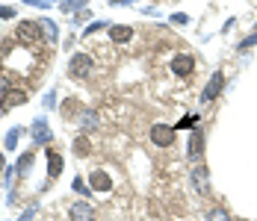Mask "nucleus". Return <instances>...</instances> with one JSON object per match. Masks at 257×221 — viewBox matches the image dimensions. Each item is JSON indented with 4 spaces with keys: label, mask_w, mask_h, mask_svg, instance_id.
I'll use <instances>...</instances> for the list:
<instances>
[{
    "label": "nucleus",
    "mask_w": 257,
    "mask_h": 221,
    "mask_svg": "<svg viewBox=\"0 0 257 221\" xmlns=\"http://www.w3.org/2000/svg\"><path fill=\"white\" fill-rule=\"evenodd\" d=\"M207 221H230V216H228V210L219 207V210H213V213L207 216Z\"/></svg>",
    "instance_id": "f3484780"
},
{
    "label": "nucleus",
    "mask_w": 257,
    "mask_h": 221,
    "mask_svg": "<svg viewBox=\"0 0 257 221\" xmlns=\"http://www.w3.org/2000/svg\"><path fill=\"white\" fill-rule=\"evenodd\" d=\"M3 165H6V157H3V154H0V171H3Z\"/></svg>",
    "instance_id": "b1692460"
},
{
    "label": "nucleus",
    "mask_w": 257,
    "mask_h": 221,
    "mask_svg": "<svg viewBox=\"0 0 257 221\" xmlns=\"http://www.w3.org/2000/svg\"><path fill=\"white\" fill-rule=\"evenodd\" d=\"M42 32H48V38H56V27H54L50 21H44V24H42Z\"/></svg>",
    "instance_id": "6ab92c4d"
},
{
    "label": "nucleus",
    "mask_w": 257,
    "mask_h": 221,
    "mask_svg": "<svg viewBox=\"0 0 257 221\" xmlns=\"http://www.w3.org/2000/svg\"><path fill=\"white\" fill-rule=\"evenodd\" d=\"M151 142L160 145V148H168L174 142V127H166V124H154L151 127Z\"/></svg>",
    "instance_id": "20e7f679"
},
{
    "label": "nucleus",
    "mask_w": 257,
    "mask_h": 221,
    "mask_svg": "<svg viewBox=\"0 0 257 221\" xmlns=\"http://www.w3.org/2000/svg\"><path fill=\"white\" fill-rule=\"evenodd\" d=\"M222 86H225V74H222V71H216V74L210 77V83H207V89H204L201 100H213V97H219Z\"/></svg>",
    "instance_id": "423d86ee"
},
{
    "label": "nucleus",
    "mask_w": 257,
    "mask_h": 221,
    "mask_svg": "<svg viewBox=\"0 0 257 221\" xmlns=\"http://www.w3.org/2000/svg\"><path fill=\"white\" fill-rule=\"evenodd\" d=\"M192 183H195V189L201 192V195L210 192V171H207L204 165H198V168L192 171Z\"/></svg>",
    "instance_id": "6e6552de"
},
{
    "label": "nucleus",
    "mask_w": 257,
    "mask_h": 221,
    "mask_svg": "<svg viewBox=\"0 0 257 221\" xmlns=\"http://www.w3.org/2000/svg\"><path fill=\"white\" fill-rule=\"evenodd\" d=\"M172 21H174V24H190V15H184V12H178V15H172Z\"/></svg>",
    "instance_id": "aec40b11"
},
{
    "label": "nucleus",
    "mask_w": 257,
    "mask_h": 221,
    "mask_svg": "<svg viewBox=\"0 0 257 221\" xmlns=\"http://www.w3.org/2000/svg\"><path fill=\"white\" fill-rule=\"evenodd\" d=\"M6 92H9V89H6V77H0V97L6 95Z\"/></svg>",
    "instance_id": "5701e85b"
},
{
    "label": "nucleus",
    "mask_w": 257,
    "mask_h": 221,
    "mask_svg": "<svg viewBox=\"0 0 257 221\" xmlns=\"http://www.w3.org/2000/svg\"><path fill=\"white\" fill-rule=\"evenodd\" d=\"M195 68V59L190 56V53H180V56H174L172 59V71L178 74V77H190Z\"/></svg>",
    "instance_id": "39448f33"
},
{
    "label": "nucleus",
    "mask_w": 257,
    "mask_h": 221,
    "mask_svg": "<svg viewBox=\"0 0 257 221\" xmlns=\"http://www.w3.org/2000/svg\"><path fill=\"white\" fill-rule=\"evenodd\" d=\"M60 171H62V157L50 151V154H48V174H50V180H56Z\"/></svg>",
    "instance_id": "f8f14e48"
},
{
    "label": "nucleus",
    "mask_w": 257,
    "mask_h": 221,
    "mask_svg": "<svg viewBox=\"0 0 257 221\" xmlns=\"http://www.w3.org/2000/svg\"><path fill=\"white\" fill-rule=\"evenodd\" d=\"M92 216H95L92 204H86V201L71 204V219H74V221H92Z\"/></svg>",
    "instance_id": "0eeeda50"
},
{
    "label": "nucleus",
    "mask_w": 257,
    "mask_h": 221,
    "mask_svg": "<svg viewBox=\"0 0 257 221\" xmlns=\"http://www.w3.org/2000/svg\"><path fill=\"white\" fill-rule=\"evenodd\" d=\"M36 142H38V145H42V142H50V130H48V124H42V121L36 124Z\"/></svg>",
    "instance_id": "2eb2a0df"
},
{
    "label": "nucleus",
    "mask_w": 257,
    "mask_h": 221,
    "mask_svg": "<svg viewBox=\"0 0 257 221\" xmlns=\"http://www.w3.org/2000/svg\"><path fill=\"white\" fill-rule=\"evenodd\" d=\"M21 103H27V92H21V89H9L6 95L0 97V115L9 112V109H15V106H21Z\"/></svg>",
    "instance_id": "f03ea898"
},
{
    "label": "nucleus",
    "mask_w": 257,
    "mask_h": 221,
    "mask_svg": "<svg viewBox=\"0 0 257 221\" xmlns=\"http://www.w3.org/2000/svg\"><path fill=\"white\" fill-rule=\"evenodd\" d=\"M89 183H92V189H95V192H110V186H112V180H110V174H106V171H95Z\"/></svg>",
    "instance_id": "9d476101"
},
{
    "label": "nucleus",
    "mask_w": 257,
    "mask_h": 221,
    "mask_svg": "<svg viewBox=\"0 0 257 221\" xmlns=\"http://www.w3.org/2000/svg\"><path fill=\"white\" fill-rule=\"evenodd\" d=\"M74 154H77V157H89V154H92V142H89L86 133L74 139Z\"/></svg>",
    "instance_id": "ddd939ff"
},
{
    "label": "nucleus",
    "mask_w": 257,
    "mask_h": 221,
    "mask_svg": "<svg viewBox=\"0 0 257 221\" xmlns=\"http://www.w3.org/2000/svg\"><path fill=\"white\" fill-rule=\"evenodd\" d=\"M15 15V9H9V6H0V18H12Z\"/></svg>",
    "instance_id": "412c9836"
},
{
    "label": "nucleus",
    "mask_w": 257,
    "mask_h": 221,
    "mask_svg": "<svg viewBox=\"0 0 257 221\" xmlns=\"http://www.w3.org/2000/svg\"><path fill=\"white\" fill-rule=\"evenodd\" d=\"M110 38L116 41V44H124L133 38V30L130 27H122V24H116V27H110Z\"/></svg>",
    "instance_id": "9b49d317"
},
{
    "label": "nucleus",
    "mask_w": 257,
    "mask_h": 221,
    "mask_svg": "<svg viewBox=\"0 0 257 221\" xmlns=\"http://www.w3.org/2000/svg\"><path fill=\"white\" fill-rule=\"evenodd\" d=\"M15 32H18V38H21V41H27V44H32V41H42V24H32V21H21Z\"/></svg>",
    "instance_id": "7ed1b4c3"
},
{
    "label": "nucleus",
    "mask_w": 257,
    "mask_h": 221,
    "mask_svg": "<svg viewBox=\"0 0 257 221\" xmlns=\"http://www.w3.org/2000/svg\"><path fill=\"white\" fill-rule=\"evenodd\" d=\"M201 157H204V133L195 130L190 136V159H201Z\"/></svg>",
    "instance_id": "1a4fd4ad"
},
{
    "label": "nucleus",
    "mask_w": 257,
    "mask_h": 221,
    "mask_svg": "<svg viewBox=\"0 0 257 221\" xmlns=\"http://www.w3.org/2000/svg\"><path fill=\"white\" fill-rule=\"evenodd\" d=\"M18 136H21V130L15 127V130H12V133L6 136V148H15V145H18Z\"/></svg>",
    "instance_id": "a211bd4d"
},
{
    "label": "nucleus",
    "mask_w": 257,
    "mask_h": 221,
    "mask_svg": "<svg viewBox=\"0 0 257 221\" xmlns=\"http://www.w3.org/2000/svg\"><path fill=\"white\" fill-rule=\"evenodd\" d=\"M80 115V103L77 100H65L62 103V118L68 121V118H77Z\"/></svg>",
    "instance_id": "4468645a"
},
{
    "label": "nucleus",
    "mask_w": 257,
    "mask_h": 221,
    "mask_svg": "<svg viewBox=\"0 0 257 221\" xmlns=\"http://www.w3.org/2000/svg\"><path fill=\"white\" fill-rule=\"evenodd\" d=\"M32 168V154H24V157L18 159V174H27Z\"/></svg>",
    "instance_id": "dca6fc26"
},
{
    "label": "nucleus",
    "mask_w": 257,
    "mask_h": 221,
    "mask_svg": "<svg viewBox=\"0 0 257 221\" xmlns=\"http://www.w3.org/2000/svg\"><path fill=\"white\" fill-rule=\"evenodd\" d=\"M68 74H71L74 80H86V77L92 74V56H89V53H77V56L68 62Z\"/></svg>",
    "instance_id": "f257e3e1"
},
{
    "label": "nucleus",
    "mask_w": 257,
    "mask_h": 221,
    "mask_svg": "<svg viewBox=\"0 0 257 221\" xmlns=\"http://www.w3.org/2000/svg\"><path fill=\"white\" fill-rule=\"evenodd\" d=\"M252 44H257V35H248V38L242 41V47H252Z\"/></svg>",
    "instance_id": "4be33fe9"
}]
</instances>
